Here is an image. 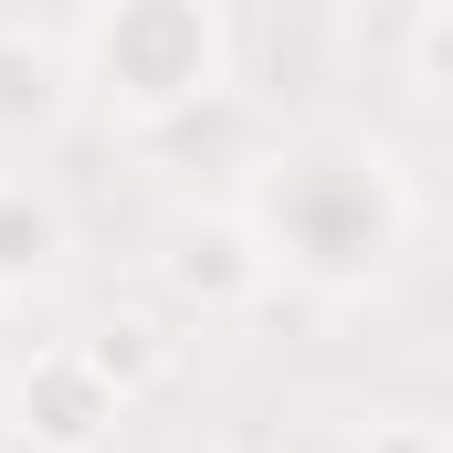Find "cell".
I'll return each instance as SVG.
<instances>
[{"label":"cell","instance_id":"1","mask_svg":"<svg viewBox=\"0 0 453 453\" xmlns=\"http://www.w3.org/2000/svg\"><path fill=\"white\" fill-rule=\"evenodd\" d=\"M253 232L274 253V274L317 285V296H358L411 253V180L380 137L358 127H317L296 148H274L253 169Z\"/></svg>","mask_w":453,"mask_h":453},{"label":"cell","instance_id":"2","mask_svg":"<svg viewBox=\"0 0 453 453\" xmlns=\"http://www.w3.org/2000/svg\"><path fill=\"white\" fill-rule=\"evenodd\" d=\"M85 85L106 96L137 137L169 116L232 96V21L222 0H106L85 32Z\"/></svg>","mask_w":453,"mask_h":453},{"label":"cell","instance_id":"3","mask_svg":"<svg viewBox=\"0 0 453 453\" xmlns=\"http://www.w3.org/2000/svg\"><path fill=\"white\" fill-rule=\"evenodd\" d=\"M11 411H21V443L32 453H106L116 422H127V380L96 358V338L85 348H42L21 369V401Z\"/></svg>","mask_w":453,"mask_h":453},{"label":"cell","instance_id":"4","mask_svg":"<svg viewBox=\"0 0 453 453\" xmlns=\"http://www.w3.org/2000/svg\"><path fill=\"white\" fill-rule=\"evenodd\" d=\"M158 285H169L190 317H232V306H253V296L274 285V253H264L253 211H201L190 232H169Z\"/></svg>","mask_w":453,"mask_h":453},{"label":"cell","instance_id":"5","mask_svg":"<svg viewBox=\"0 0 453 453\" xmlns=\"http://www.w3.org/2000/svg\"><path fill=\"white\" fill-rule=\"evenodd\" d=\"M74 96H85V64H74L64 42L0 21V148H42V137H64Z\"/></svg>","mask_w":453,"mask_h":453},{"label":"cell","instance_id":"6","mask_svg":"<svg viewBox=\"0 0 453 453\" xmlns=\"http://www.w3.org/2000/svg\"><path fill=\"white\" fill-rule=\"evenodd\" d=\"M53 253H64V211H53L32 180H0V274H11V285H32Z\"/></svg>","mask_w":453,"mask_h":453},{"label":"cell","instance_id":"7","mask_svg":"<svg viewBox=\"0 0 453 453\" xmlns=\"http://www.w3.org/2000/svg\"><path fill=\"white\" fill-rule=\"evenodd\" d=\"M411 74H422V96H453V0L411 11Z\"/></svg>","mask_w":453,"mask_h":453},{"label":"cell","instance_id":"8","mask_svg":"<svg viewBox=\"0 0 453 453\" xmlns=\"http://www.w3.org/2000/svg\"><path fill=\"white\" fill-rule=\"evenodd\" d=\"M358 453H453L443 433H433V422H369V443Z\"/></svg>","mask_w":453,"mask_h":453},{"label":"cell","instance_id":"9","mask_svg":"<svg viewBox=\"0 0 453 453\" xmlns=\"http://www.w3.org/2000/svg\"><path fill=\"white\" fill-rule=\"evenodd\" d=\"M11 296H21V285H11V274H0V317H11Z\"/></svg>","mask_w":453,"mask_h":453},{"label":"cell","instance_id":"10","mask_svg":"<svg viewBox=\"0 0 453 453\" xmlns=\"http://www.w3.org/2000/svg\"><path fill=\"white\" fill-rule=\"evenodd\" d=\"M401 11H422V0H401Z\"/></svg>","mask_w":453,"mask_h":453}]
</instances>
